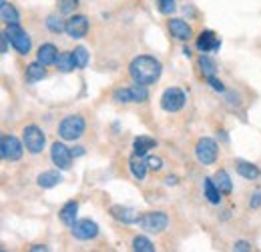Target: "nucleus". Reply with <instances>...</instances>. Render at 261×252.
<instances>
[{"label": "nucleus", "mask_w": 261, "mask_h": 252, "mask_svg": "<svg viewBox=\"0 0 261 252\" xmlns=\"http://www.w3.org/2000/svg\"><path fill=\"white\" fill-rule=\"evenodd\" d=\"M161 72L163 64L153 56H137L129 64V74L137 84H155L161 78Z\"/></svg>", "instance_id": "obj_1"}, {"label": "nucleus", "mask_w": 261, "mask_h": 252, "mask_svg": "<svg viewBox=\"0 0 261 252\" xmlns=\"http://www.w3.org/2000/svg\"><path fill=\"white\" fill-rule=\"evenodd\" d=\"M85 134V118L81 114H70L59 126V136L63 140H76Z\"/></svg>", "instance_id": "obj_2"}, {"label": "nucleus", "mask_w": 261, "mask_h": 252, "mask_svg": "<svg viewBox=\"0 0 261 252\" xmlns=\"http://www.w3.org/2000/svg\"><path fill=\"white\" fill-rule=\"evenodd\" d=\"M22 142H24V146H27V150L31 154H40L44 150L46 136H44V132L38 126L31 124L22 130Z\"/></svg>", "instance_id": "obj_3"}, {"label": "nucleus", "mask_w": 261, "mask_h": 252, "mask_svg": "<svg viewBox=\"0 0 261 252\" xmlns=\"http://www.w3.org/2000/svg\"><path fill=\"white\" fill-rule=\"evenodd\" d=\"M6 36H8V42L14 46V50L18 54H29L31 52V36L20 28V24H10L6 28Z\"/></svg>", "instance_id": "obj_4"}, {"label": "nucleus", "mask_w": 261, "mask_h": 252, "mask_svg": "<svg viewBox=\"0 0 261 252\" xmlns=\"http://www.w3.org/2000/svg\"><path fill=\"white\" fill-rule=\"evenodd\" d=\"M149 98V92L145 88V84H137L130 88H119L113 92V100L115 102H123V104H130V102H145Z\"/></svg>", "instance_id": "obj_5"}, {"label": "nucleus", "mask_w": 261, "mask_h": 252, "mask_svg": "<svg viewBox=\"0 0 261 252\" xmlns=\"http://www.w3.org/2000/svg\"><path fill=\"white\" fill-rule=\"evenodd\" d=\"M22 144H20V140L16 138V136H12V134H4L2 138H0V154L4 160H10V162H14V160H20L22 158Z\"/></svg>", "instance_id": "obj_6"}, {"label": "nucleus", "mask_w": 261, "mask_h": 252, "mask_svg": "<svg viewBox=\"0 0 261 252\" xmlns=\"http://www.w3.org/2000/svg\"><path fill=\"white\" fill-rule=\"evenodd\" d=\"M139 224H141V228H143L145 232L159 234V232H163L165 228H167L169 218H167L165 212H147V214H143V216L139 218Z\"/></svg>", "instance_id": "obj_7"}, {"label": "nucleus", "mask_w": 261, "mask_h": 252, "mask_svg": "<svg viewBox=\"0 0 261 252\" xmlns=\"http://www.w3.org/2000/svg\"><path fill=\"white\" fill-rule=\"evenodd\" d=\"M185 106V92L181 88H167L161 96V108L165 112H179Z\"/></svg>", "instance_id": "obj_8"}, {"label": "nucleus", "mask_w": 261, "mask_h": 252, "mask_svg": "<svg viewBox=\"0 0 261 252\" xmlns=\"http://www.w3.org/2000/svg\"><path fill=\"white\" fill-rule=\"evenodd\" d=\"M217 142L213 138H201L195 146V156L201 164H213L217 160Z\"/></svg>", "instance_id": "obj_9"}, {"label": "nucleus", "mask_w": 261, "mask_h": 252, "mask_svg": "<svg viewBox=\"0 0 261 252\" xmlns=\"http://www.w3.org/2000/svg\"><path fill=\"white\" fill-rule=\"evenodd\" d=\"M72 150L66 148L63 142H55L53 148H50V158H53V164L59 168V170H68L72 166Z\"/></svg>", "instance_id": "obj_10"}, {"label": "nucleus", "mask_w": 261, "mask_h": 252, "mask_svg": "<svg viewBox=\"0 0 261 252\" xmlns=\"http://www.w3.org/2000/svg\"><path fill=\"white\" fill-rule=\"evenodd\" d=\"M98 234V224L91 218H85V220H76L72 226V236L79 238V240H93L97 238Z\"/></svg>", "instance_id": "obj_11"}, {"label": "nucleus", "mask_w": 261, "mask_h": 252, "mask_svg": "<svg viewBox=\"0 0 261 252\" xmlns=\"http://www.w3.org/2000/svg\"><path fill=\"white\" fill-rule=\"evenodd\" d=\"M89 32V18L83 14H74L66 20V34L70 38H85Z\"/></svg>", "instance_id": "obj_12"}, {"label": "nucleus", "mask_w": 261, "mask_h": 252, "mask_svg": "<svg viewBox=\"0 0 261 252\" xmlns=\"http://www.w3.org/2000/svg\"><path fill=\"white\" fill-rule=\"evenodd\" d=\"M197 48H199L203 54L215 52V50L221 48V40H219V36L213 30H203L197 36Z\"/></svg>", "instance_id": "obj_13"}, {"label": "nucleus", "mask_w": 261, "mask_h": 252, "mask_svg": "<svg viewBox=\"0 0 261 252\" xmlns=\"http://www.w3.org/2000/svg\"><path fill=\"white\" fill-rule=\"evenodd\" d=\"M111 214H113V218H117V220L123 222V224H135V222H139V218H141L135 208L121 206V204H115L111 208Z\"/></svg>", "instance_id": "obj_14"}, {"label": "nucleus", "mask_w": 261, "mask_h": 252, "mask_svg": "<svg viewBox=\"0 0 261 252\" xmlns=\"http://www.w3.org/2000/svg\"><path fill=\"white\" fill-rule=\"evenodd\" d=\"M59 50L55 44H42L38 50H36V60L44 66H50V64H57V58H59Z\"/></svg>", "instance_id": "obj_15"}, {"label": "nucleus", "mask_w": 261, "mask_h": 252, "mask_svg": "<svg viewBox=\"0 0 261 252\" xmlns=\"http://www.w3.org/2000/svg\"><path fill=\"white\" fill-rule=\"evenodd\" d=\"M169 30H171V34L175 38H179V40H189L191 34H193L191 26L185 20H181V18H171L169 20Z\"/></svg>", "instance_id": "obj_16"}, {"label": "nucleus", "mask_w": 261, "mask_h": 252, "mask_svg": "<svg viewBox=\"0 0 261 252\" xmlns=\"http://www.w3.org/2000/svg\"><path fill=\"white\" fill-rule=\"evenodd\" d=\"M76 212H79V204H76V200H68L65 206L61 208V212H59V218L63 220V224L66 226H74V222H76Z\"/></svg>", "instance_id": "obj_17"}, {"label": "nucleus", "mask_w": 261, "mask_h": 252, "mask_svg": "<svg viewBox=\"0 0 261 252\" xmlns=\"http://www.w3.org/2000/svg\"><path fill=\"white\" fill-rule=\"evenodd\" d=\"M61 180H63V176L59 174V170H46V172L38 174V178H36L40 188H55Z\"/></svg>", "instance_id": "obj_18"}, {"label": "nucleus", "mask_w": 261, "mask_h": 252, "mask_svg": "<svg viewBox=\"0 0 261 252\" xmlns=\"http://www.w3.org/2000/svg\"><path fill=\"white\" fill-rule=\"evenodd\" d=\"M129 166H130V172H133V176L137 178V180H143L145 178V174H147V170H149V166H147V160H143L141 154H133L129 160Z\"/></svg>", "instance_id": "obj_19"}, {"label": "nucleus", "mask_w": 261, "mask_h": 252, "mask_svg": "<svg viewBox=\"0 0 261 252\" xmlns=\"http://www.w3.org/2000/svg\"><path fill=\"white\" fill-rule=\"evenodd\" d=\"M235 170L243 176V178H247V180H257L261 176V170L255 166V164H251V162H243V160H239L237 164H235Z\"/></svg>", "instance_id": "obj_20"}, {"label": "nucleus", "mask_w": 261, "mask_h": 252, "mask_svg": "<svg viewBox=\"0 0 261 252\" xmlns=\"http://www.w3.org/2000/svg\"><path fill=\"white\" fill-rule=\"evenodd\" d=\"M157 146V140L151 138V136H137L135 142H133V148H135V154H141L145 156L149 150H153Z\"/></svg>", "instance_id": "obj_21"}, {"label": "nucleus", "mask_w": 261, "mask_h": 252, "mask_svg": "<svg viewBox=\"0 0 261 252\" xmlns=\"http://www.w3.org/2000/svg\"><path fill=\"white\" fill-rule=\"evenodd\" d=\"M203 188H205V198L211 202V204H219L221 202V190L217 188V184H215V180L213 178H205L203 180Z\"/></svg>", "instance_id": "obj_22"}, {"label": "nucleus", "mask_w": 261, "mask_h": 252, "mask_svg": "<svg viewBox=\"0 0 261 252\" xmlns=\"http://www.w3.org/2000/svg\"><path fill=\"white\" fill-rule=\"evenodd\" d=\"M0 18H2V22L6 24V26H10V24H18V12H16V8L12 6V4H8L6 0H2V8H0Z\"/></svg>", "instance_id": "obj_23"}, {"label": "nucleus", "mask_w": 261, "mask_h": 252, "mask_svg": "<svg viewBox=\"0 0 261 252\" xmlns=\"http://www.w3.org/2000/svg\"><path fill=\"white\" fill-rule=\"evenodd\" d=\"M213 180H215L217 188L221 190L223 194H231V190H233V182H231V176L227 174V170H217Z\"/></svg>", "instance_id": "obj_24"}, {"label": "nucleus", "mask_w": 261, "mask_h": 252, "mask_svg": "<svg viewBox=\"0 0 261 252\" xmlns=\"http://www.w3.org/2000/svg\"><path fill=\"white\" fill-rule=\"evenodd\" d=\"M57 68H59L61 72H72V70L76 68L72 52H61L59 58H57Z\"/></svg>", "instance_id": "obj_25"}, {"label": "nucleus", "mask_w": 261, "mask_h": 252, "mask_svg": "<svg viewBox=\"0 0 261 252\" xmlns=\"http://www.w3.org/2000/svg\"><path fill=\"white\" fill-rule=\"evenodd\" d=\"M199 68H201V72H203L205 78H211V76H215V72H217L215 60L209 58L207 54H201V56H199Z\"/></svg>", "instance_id": "obj_26"}, {"label": "nucleus", "mask_w": 261, "mask_h": 252, "mask_svg": "<svg viewBox=\"0 0 261 252\" xmlns=\"http://www.w3.org/2000/svg\"><path fill=\"white\" fill-rule=\"evenodd\" d=\"M27 76H29V80H33V82H36V80H42L44 76H46V70H44V64H40L38 60L33 64H29L27 66Z\"/></svg>", "instance_id": "obj_27"}, {"label": "nucleus", "mask_w": 261, "mask_h": 252, "mask_svg": "<svg viewBox=\"0 0 261 252\" xmlns=\"http://www.w3.org/2000/svg\"><path fill=\"white\" fill-rule=\"evenodd\" d=\"M46 28L50 32H55V34H61V32H66V22L61 20L59 14H50L46 18Z\"/></svg>", "instance_id": "obj_28"}, {"label": "nucleus", "mask_w": 261, "mask_h": 252, "mask_svg": "<svg viewBox=\"0 0 261 252\" xmlns=\"http://www.w3.org/2000/svg\"><path fill=\"white\" fill-rule=\"evenodd\" d=\"M133 250L137 252H155V244L145 238V236H135L133 238Z\"/></svg>", "instance_id": "obj_29"}, {"label": "nucleus", "mask_w": 261, "mask_h": 252, "mask_svg": "<svg viewBox=\"0 0 261 252\" xmlns=\"http://www.w3.org/2000/svg\"><path fill=\"white\" fill-rule=\"evenodd\" d=\"M72 56H74L76 68H85V66L89 64V52H87V48H85V46H76V48H74V52H72Z\"/></svg>", "instance_id": "obj_30"}, {"label": "nucleus", "mask_w": 261, "mask_h": 252, "mask_svg": "<svg viewBox=\"0 0 261 252\" xmlns=\"http://www.w3.org/2000/svg\"><path fill=\"white\" fill-rule=\"evenodd\" d=\"M79 6V0H59V10L61 14H70Z\"/></svg>", "instance_id": "obj_31"}, {"label": "nucleus", "mask_w": 261, "mask_h": 252, "mask_svg": "<svg viewBox=\"0 0 261 252\" xmlns=\"http://www.w3.org/2000/svg\"><path fill=\"white\" fill-rule=\"evenodd\" d=\"M159 12H161V14H171V12H175V0H159Z\"/></svg>", "instance_id": "obj_32"}, {"label": "nucleus", "mask_w": 261, "mask_h": 252, "mask_svg": "<svg viewBox=\"0 0 261 252\" xmlns=\"http://www.w3.org/2000/svg\"><path fill=\"white\" fill-rule=\"evenodd\" d=\"M147 166H149V170H161L163 168V160L159 156H147Z\"/></svg>", "instance_id": "obj_33"}, {"label": "nucleus", "mask_w": 261, "mask_h": 252, "mask_svg": "<svg viewBox=\"0 0 261 252\" xmlns=\"http://www.w3.org/2000/svg\"><path fill=\"white\" fill-rule=\"evenodd\" d=\"M207 82H209V86H211L215 92H225V86H223V82H221V80H217L215 76L207 78Z\"/></svg>", "instance_id": "obj_34"}, {"label": "nucleus", "mask_w": 261, "mask_h": 252, "mask_svg": "<svg viewBox=\"0 0 261 252\" xmlns=\"http://www.w3.org/2000/svg\"><path fill=\"white\" fill-rule=\"evenodd\" d=\"M233 250L235 252H247V250H251V244H249V242H245V240H239V242H235V244H233Z\"/></svg>", "instance_id": "obj_35"}, {"label": "nucleus", "mask_w": 261, "mask_h": 252, "mask_svg": "<svg viewBox=\"0 0 261 252\" xmlns=\"http://www.w3.org/2000/svg\"><path fill=\"white\" fill-rule=\"evenodd\" d=\"M249 206H251V208H259V206H261V190H257V192L251 196V200H249Z\"/></svg>", "instance_id": "obj_36"}, {"label": "nucleus", "mask_w": 261, "mask_h": 252, "mask_svg": "<svg viewBox=\"0 0 261 252\" xmlns=\"http://www.w3.org/2000/svg\"><path fill=\"white\" fill-rule=\"evenodd\" d=\"M6 50H8V36H6V32L2 34V54H6Z\"/></svg>", "instance_id": "obj_37"}, {"label": "nucleus", "mask_w": 261, "mask_h": 252, "mask_svg": "<svg viewBox=\"0 0 261 252\" xmlns=\"http://www.w3.org/2000/svg\"><path fill=\"white\" fill-rule=\"evenodd\" d=\"M72 154H74V156H83V154H85V148H83V146H76V148H72Z\"/></svg>", "instance_id": "obj_38"}, {"label": "nucleus", "mask_w": 261, "mask_h": 252, "mask_svg": "<svg viewBox=\"0 0 261 252\" xmlns=\"http://www.w3.org/2000/svg\"><path fill=\"white\" fill-rule=\"evenodd\" d=\"M165 182H167V186H175L177 184V176H167Z\"/></svg>", "instance_id": "obj_39"}, {"label": "nucleus", "mask_w": 261, "mask_h": 252, "mask_svg": "<svg viewBox=\"0 0 261 252\" xmlns=\"http://www.w3.org/2000/svg\"><path fill=\"white\" fill-rule=\"evenodd\" d=\"M31 250H33V252H38V250H48V248H46V246H40V244H36V246H33Z\"/></svg>", "instance_id": "obj_40"}]
</instances>
